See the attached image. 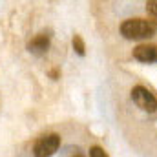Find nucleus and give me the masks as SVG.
Segmentation results:
<instances>
[{"mask_svg":"<svg viewBox=\"0 0 157 157\" xmlns=\"http://www.w3.org/2000/svg\"><path fill=\"white\" fill-rule=\"evenodd\" d=\"M121 35L128 40L150 39L155 35V24L144 18H128L121 24Z\"/></svg>","mask_w":157,"mask_h":157,"instance_id":"1","label":"nucleus"},{"mask_svg":"<svg viewBox=\"0 0 157 157\" xmlns=\"http://www.w3.org/2000/svg\"><path fill=\"white\" fill-rule=\"evenodd\" d=\"M59 146H60V135H57V133L42 135L33 144V155L35 157H51L59 150Z\"/></svg>","mask_w":157,"mask_h":157,"instance_id":"2","label":"nucleus"},{"mask_svg":"<svg viewBox=\"0 0 157 157\" xmlns=\"http://www.w3.org/2000/svg\"><path fill=\"white\" fill-rule=\"evenodd\" d=\"M132 99H133V102H135L143 112H148V113L157 112V99L148 88H144V86H133V90H132Z\"/></svg>","mask_w":157,"mask_h":157,"instance_id":"3","label":"nucleus"},{"mask_svg":"<svg viewBox=\"0 0 157 157\" xmlns=\"http://www.w3.org/2000/svg\"><path fill=\"white\" fill-rule=\"evenodd\" d=\"M133 59L141 60V62H155L157 60V48L150 44H141L137 48H133Z\"/></svg>","mask_w":157,"mask_h":157,"instance_id":"4","label":"nucleus"},{"mask_svg":"<svg viewBox=\"0 0 157 157\" xmlns=\"http://www.w3.org/2000/svg\"><path fill=\"white\" fill-rule=\"evenodd\" d=\"M48 48H49V37H48L46 33L37 35L35 39L28 44V49H29V51H33V53H44Z\"/></svg>","mask_w":157,"mask_h":157,"instance_id":"5","label":"nucleus"},{"mask_svg":"<svg viewBox=\"0 0 157 157\" xmlns=\"http://www.w3.org/2000/svg\"><path fill=\"white\" fill-rule=\"evenodd\" d=\"M73 48L77 49L78 55H84V49H86V48H84V42H82V39H80L78 35H75V37H73Z\"/></svg>","mask_w":157,"mask_h":157,"instance_id":"6","label":"nucleus"},{"mask_svg":"<svg viewBox=\"0 0 157 157\" xmlns=\"http://www.w3.org/2000/svg\"><path fill=\"white\" fill-rule=\"evenodd\" d=\"M90 157H108V154L101 146H91L90 148Z\"/></svg>","mask_w":157,"mask_h":157,"instance_id":"7","label":"nucleus"},{"mask_svg":"<svg viewBox=\"0 0 157 157\" xmlns=\"http://www.w3.org/2000/svg\"><path fill=\"white\" fill-rule=\"evenodd\" d=\"M146 11H148V15L157 22V4H150V6L146 7Z\"/></svg>","mask_w":157,"mask_h":157,"instance_id":"8","label":"nucleus"},{"mask_svg":"<svg viewBox=\"0 0 157 157\" xmlns=\"http://www.w3.org/2000/svg\"><path fill=\"white\" fill-rule=\"evenodd\" d=\"M73 157H84V155H82V154H75Z\"/></svg>","mask_w":157,"mask_h":157,"instance_id":"9","label":"nucleus"}]
</instances>
